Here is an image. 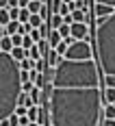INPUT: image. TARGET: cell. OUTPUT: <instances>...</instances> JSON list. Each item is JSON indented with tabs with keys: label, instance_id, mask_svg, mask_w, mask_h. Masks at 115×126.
Instances as JSON below:
<instances>
[{
	"label": "cell",
	"instance_id": "obj_1",
	"mask_svg": "<svg viewBox=\"0 0 115 126\" xmlns=\"http://www.w3.org/2000/svg\"><path fill=\"white\" fill-rule=\"evenodd\" d=\"M102 70L96 59H61L43 87L50 126H100L104 96Z\"/></svg>",
	"mask_w": 115,
	"mask_h": 126
},
{
	"label": "cell",
	"instance_id": "obj_2",
	"mask_svg": "<svg viewBox=\"0 0 115 126\" xmlns=\"http://www.w3.org/2000/svg\"><path fill=\"white\" fill-rule=\"evenodd\" d=\"M22 94V70L11 52L0 50V120H7L15 111Z\"/></svg>",
	"mask_w": 115,
	"mask_h": 126
},
{
	"label": "cell",
	"instance_id": "obj_3",
	"mask_svg": "<svg viewBox=\"0 0 115 126\" xmlns=\"http://www.w3.org/2000/svg\"><path fill=\"white\" fill-rule=\"evenodd\" d=\"M93 39H96V57L102 74H115V13L106 17H96Z\"/></svg>",
	"mask_w": 115,
	"mask_h": 126
},
{
	"label": "cell",
	"instance_id": "obj_4",
	"mask_svg": "<svg viewBox=\"0 0 115 126\" xmlns=\"http://www.w3.org/2000/svg\"><path fill=\"white\" fill-rule=\"evenodd\" d=\"M63 59H72V61H85V59H93V48L87 39H74L67 52L63 54Z\"/></svg>",
	"mask_w": 115,
	"mask_h": 126
},
{
	"label": "cell",
	"instance_id": "obj_5",
	"mask_svg": "<svg viewBox=\"0 0 115 126\" xmlns=\"http://www.w3.org/2000/svg\"><path fill=\"white\" fill-rule=\"evenodd\" d=\"M91 11H93V17H106V15L115 13V7H111V4H104V2H93Z\"/></svg>",
	"mask_w": 115,
	"mask_h": 126
},
{
	"label": "cell",
	"instance_id": "obj_6",
	"mask_svg": "<svg viewBox=\"0 0 115 126\" xmlns=\"http://www.w3.org/2000/svg\"><path fill=\"white\" fill-rule=\"evenodd\" d=\"M72 37L74 39H87L89 37L87 22H72Z\"/></svg>",
	"mask_w": 115,
	"mask_h": 126
},
{
	"label": "cell",
	"instance_id": "obj_7",
	"mask_svg": "<svg viewBox=\"0 0 115 126\" xmlns=\"http://www.w3.org/2000/svg\"><path fill=\"white\" fill-rule=\"evenodd\" d=\"M61 41H63V37H61L59 28H50V35H48V44H50V48H57Z\"/></svg>",
	"mask_w": 115,
	"mask_h": 126
},
{
	"label": "cell",
	"instance_id": "obj_8",
	"mask_svg": "<svg viewBox=\"0 0 115 126\" xmlns=\"http://www.w3.org/2000/svg\"><path fill=\"white\" fill-rule=\"evenodd\" d=\"M46 59H48V65H50V67H57V65L61 63V59H63V57L54 50V48H50V50H48V54H46Z\"/></svg>",
	"mask_w": 115,
	"mask_h": 126
},
{
	"label": "cell",
	"instance_id": "obj_9",
	"mask_svg": "<svg viewBox=\"0 0 115 126\" xmlns=\"http://www.w3.org/2000/svg\"><path fill=\"white\" fill-rule=\"evenodd\" d=\"M11 57L15 59V61H22V59H26V57H28V50H26L24 46H13Z\"/></svg>",
	"mask_w": 115,
	"mask_h": 126
},
{
	"label": "cell",
	"instance_id": "obj_10",
	"mask_svg": "<svg viewBox=\"0 0 115 126\" xmlns=\"http://www.w3.org/2000/svg\"><path fill=\"white\" fill-rule=\"evenodd\" d=\"M46 22H48V20H46L41 13H30V20H28V24L33 26V28H39V26L46 24Z\"/></svg>",
	"mask_w": 115,
	"mask_h": 126
},
{
	"label": "cell",
	"instance_id": "obj_11",
	"mask_svg": "<svg viewBox=\"0 0 115 126\" xmlns=\"http://www.w3.org/2000/svg\"><path fill=\"white\" fill-rule=\"evenodd\" d=\"M43 7H46V2H43V0H30L26 9H28L30 13H41V9H43Z\"/></svg>",
	"mask_w": 115,
	"mask_h": 126
},
{
	"label": "cell",
	"instance_id": "obj_12",
	"mask_svg": "<svg viewBox=\"0 0 115 126\" xmlns=\"http://www.w3.org/2000/svg\"><path fill=\"white\" fill-rule=\"evenodd\" d=\"M48 24H50V28H61V24H63V15H61V13H52L50 20H48Z\"/></svg>",
	"mask_w": 115,
	"mask_h": 126
},
{
	"label": "cell",
	"instance_id": "obj_13",
	"mask_svg": "<svg viewBox=\"0 0 115 126\" xmlns=\"http://www.w3.org/2000/svg\"><path fill=\"white\" fill-rule=\"evenodd\" d=\"M72 17H74V22H87L89 20L87 11H83V9H72Z\"/></svg>",
	"mask_w": 115,
	"mask_h": 126
},
{
	"label": "cell",
	"instance_id": "obj_14",
	"mask_svg": "<svg viewBox=\"0 0 115 126\" xmlns=\"http://www.w3.org/2000/svg\"><path fill=\"white\" fill-rule=\"evenodd\" d=\"M17 28H20V20H11L9 24L4 26V35H15Z\"/></svg>",
	"mask_w": 115,
	"mask_h": 126
},
{
	"label": "cell",
	"instance_id": "obj_15",
	"mask_svg": "<svg viewBox=\"0 0 115 126\" xmlns=\"http://www.w3.org/2000/svg\"><path fill=\"white\" fill-rule=\"evenodd\" d=\"M20 70H24V72H30V70H35V59H30V57H26L20 61Z\"/></svg>",
	"mask_w": 115,
	"mask_h": 126
},
{
	"label": "cell",
	"instance_id": "obj_16",
	"mask_svg": "<svg viewBox=\"0 0 115 126\" xmlns=\"http://www.w3.org/2000/svg\"><path fill=\"white\" fill-rule=\"evenodd\" d=\"M0 48L4 52H11L13 50V41H11V35H4V37L0 39Z\"/></svg>",
	"mask_w": 115,
	"mask_h": 126
},
{
	"label": "cell",
	"instance_id": "obj_17",
	"mask_svg": "<svg viewBox=\"0 0 115 126\" xmlns=\"http://www.w3.org/2000/svg\"><path fill=\"white\" fill-rule=\"evenodd\" d=\"M102 96H104V102H115V87H104Z\"/></svg>",
	"mask_w": 115,
	"mask_h": 126
},
{
	"label": "cell",
	"instance_id": "obj_18",
	"mask_svg": "<svg viewBox=\"0 0 115 126\" xmlns=\"http://www.w3.org/2000/svg\"><path fill=\"white\" fill-rule=\"evenodd\" d=\"M48 67H50V65H48V59H46V57H41V59L35 61V70H37V72H46Z\"/></svg>",
	"mask_w": 115,
	"mask_h": 126
},
{
	"label": "cell",
	"instance_id": "obj_19",
	"mask_svg": "<svg viewBox=\"0 0 115 126\" xmlns=\"http://www.w3.org/2000/svg\"><path fill=\"white\" fill-rule=\"evenodd\" d=\"M9 22H11V15H9V9H7V7H2V9H0V24H2V26H7Z\"/></svg>",
	"mask_w": 115,
	"mask_h": 126
},
{
	"label": "cell",
	"instance_id": "obj_20",
	"mask_svg": "<svg viewBox=\"0 0 115 126\" xmlns=\"http://www.w3.org/2000/svg\"><path fill=\"white\" fill-rule=\"evenodd\" d=\"M28 57H30V59H35V61H37V59H41V57H43V54H41V50H39V48H37V44H35V46H30V48H28Z\"/></svg>",
	"mask_w": 115,
	"mask_h": 126
},
{
	"label": "cell",
	"instance_id": "obj_21",
	"mask_svg": "<svg viewBox=\"0 0 115 126\" xmlns=\"http://www.w3.org/2000/svg\"><path fill=\"white\" fill-rule=\"evenodd\" d=\"M20 22H28L30 20V11L26 9V7H20V17H17Z\"/></svg>",
	"mask_w": 115,
	"mask_h": 126
},
{
	"label": "cell",
	"instance_id": "obj_22",
	"mask_svg": "<svg viewBox=\"0 0 115 126\" xmlns=\"http://www.w3.org/2000/svg\"><path fill=\"white\" fill-rule=\"evenodd\" d=\"M11 41H13V46H22L24 44V35L15 33V35H11Z\"/></svg>",
	"mask_w": 115,
	"mask_h": 126
},
{
	"label": "cell",
	"instance_id": "obj_23",
	"mask_svg": "<svg viewBox=\"0 0 115 126\" xmlns=\"http://www.w3.org/2000/svg\"><path fill=\"white\" fill-rule=\"evenodd\" d=\"M67 46H70V44H67V41H65V39H63V41H61V44H59V46H57L54 50H57V52H59V54H61V57H63L65 52H67Z\"/></svg>",
	"mask_w": 115,
	"mask_h": 126
},
{
	"label": "cell",
	"instance_id": "obj_24",
	"mask_svg": "<svg viewBox=\"0 0 115 126\" xmlns=\"http://www.w3.org/2000/svg\"><path fill=\"white\" fill-rule=\"evenodd\" d=\"M9 126H20V115L15 113V111L9 115Z\"/></svg>",
	"mask_w": 115,
	"mask_h": 126
},
{
	"label": "cell",
	"instance_id": "obj_25",
	"mask_svg": "<svg viewBox=\"0 0 115 126\" xmlns=\"http://www.w3.org/2000/svg\"><path fill=\"white\" fill-rule=\"evenodd\" d=\"M33 87H35V83H33L30 78H26V80H22V91H30Z\"/></svg>",
	"mask_w": 115,
	"mask_h": 126
},
{
	"label": "cell",
	"instance_id": "obj_26",
	"mask_svg": "<svg viewBox=\"0 0 115 126\" xmlns=\"http://www.w3.org/2000/svg\"><path fill=\"white\" fill-rule=\"evenodd\" d=\"M7 9H9L11 20H17V17H20V7H7Z\"/></svg>",
	"mask_w": 115,
	"mask_h": 126
},
{
	"label": "cell",
	"instance_id": "obj_27",
	"mask_svg": "<svg viewBox=\"0 0 115 126\" xmlns=\"http://www.w3.org/2000/svg\"><path fill=\"white\" fill-rule=\"evenodd\" d=\"M26 111H28V109H26L24 104H17V107H15V113L17 115H26Z\"/></svg>",
	"mask_w": 115,
	"mask_h": 126
},
{
	"label": "cell",
	"instance_id": "obj_28",
	"mask_svg": "<svg viewBox=\"0 0 115 126\" xmlns=\"http://www.w3.org/2000/svg\"><path fill=\"white\" fill-rule=\"evenodd\" d=\"M96 2H104V4H111V7H115V0H96Z\"/></svg>",
	"mask_w": 115,
	"mask_h": 126
},
{
	"label": "cell",
	"instance_id": "obj_29",
	"mask_svg": "<svg viewBox=\"0 0 115 126\" xmlns=\"http://www.w3.org/2000/svg\"><path fill=\"white\" fill-rule=\"evenodd\" d=\"M9 7H20V0H9Z\"/></svg>",
	"mask_w": 115,
	"mask_h": 126
},
{
	"label": "cell",
	"instance_id": "obj_30",
	"mask_svg": "<svg viewBox=\"0 0 115 126\" xmlns=\"http://www.w3.org/2000/svg\"><path fill=\"white\" fill-rule=\"evenodd\" d=\"M28 2L30 0H20V7H28Z\"/></svg>",
	"mask_w": 115,
	"mask_h": 126
},
{
	"label": "cell",
	"instance_id": "obj_31",
	"mask_svg": "<svg viewBox=\"0 0 115 126\" xmlns=\"http://www.w3.org/2000/svg\"><path fill=\"white\" fill-rule=\"evenodd\" d=\"M0 7H9V0H0Z\"/></svg>",
	"mask_w": 115,
	"mask_h": 126
},
{
	"label": "cell",
	"instance_id": "obj_32",
	"mask_svg": "<svg viewBox=\"0 0 115 126\" xmlns=\"http://www.w3.org/2000/svg\"><path fill=\"white\" fill-rule=\"evenodd\" d=\"M2 37H4V26L0 24V39H2Z\"/></svg>",
	"mask_w": 115,
	"mask_h": 126
},
{
	"label": "cell",
	"instance_id": "obj_33",
	"mask_svg": "<svg viewBox=\"0 0 115 126\" xmlns=\"http://www.w3.org/2000/svg\"><path fill=\"white\" fill-rule=\"evenodd\" d=\"M26 126H41V124H39V122H28Z\"/></svg>",
	"mask_w": 115,
	"mask_h": 126
},
{
	"label": "cell",
	"instance_id": "obj_34",
	"mask_svg": "<svg viewBox=\"0 0 115 126\" xmlns=\"http://www.w3.org/2000/svg\"><path fill=\"white\" fill-rule=\"evenodd\" d=\"M0 50H2V48H0Z\"/></svg>",
	"mask_w": 115,
	"mask_h": 126
},
{
	"label": "cell",
	"instance_id": "obj_35",
	"mask_svg": "<svg viewBox=\"0 0 115 126\" xmlns=\"http://www.w3.org/2000/svg\"><path fill=\"white\" fill-rule=\"evenodd\" d=\"M0 9H2V7H0Z\"/></svg>",
	"mask_w": 115,
	"mask_h": 126
},
{
	"label": "cell",
	"instance_id": "obj_36",
	"mask_svg": "<svg viewBox=\"0 0 115 126\" xmlns=\"http://www.w3.org/2000/svg\"><path fill=\"white\" fill-rule=\"evenodd\" d=\"M20 126H22V124H20Z\"/></svg>",
	"mask_w": 115,
	"mask_h": 126
}]
</instances>
